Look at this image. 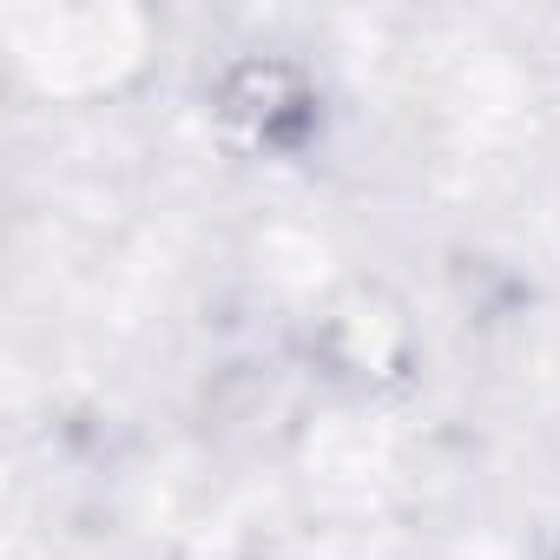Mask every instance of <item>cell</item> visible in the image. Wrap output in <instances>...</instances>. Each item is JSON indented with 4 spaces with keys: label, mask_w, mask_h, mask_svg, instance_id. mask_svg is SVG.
Instances as JSON below:
<instances>
[{
    "label": "cell",
    "mask_w": 560,
    "mask_h": 560,
    "mask_svg": "<svg viewBox=\"0 0 560 560\" xmlns=\"http://www.w3.org/2000/svg\"><path fill=\"white\" fill-rule=\"evenodd\" d=\"M211 119L231 145L257 152V159H291L317 139L324 119V93L317 80L284 60V54H244L211 80Z\"/></svg>",
    "instance_id": "cell-1"
},
{
    "label": "cell",
    "mask_w": 560,
    "mask_h": 560,
    "mask_svg": "<svg viewBox=\"0 0 560 560\" xmlns=\"http://www.w3.org/2000/svg\"><path fill=\"white\" fill-rule=\"evenodd\" d=\"M317 370L330 383H350V389H389L416 370V337H409V317L402 304H389L376 284H357L350 298H337L317 324V343H311Z\"/></svg>",
    "instance_id": "cell-2"
}]
</instances>
